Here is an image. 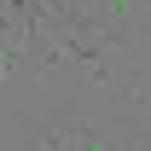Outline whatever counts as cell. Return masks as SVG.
Masks as SVG:
<instances>
[{"instance_id":"6da1fadb","label":"cell","mask_w":151,"mask_h":151,"mask_svg":"<svg viewBox=\"0 0 151 151\" xmlns=\"http://www.w3.org/2000/svg\"><path fill=\"white\" fill-rule=\"evenodd\" d=\"M87 116L76 111V105H52V111H23L18 116V139L23 151H76V134H81Z\"/></svg>"},{"instance_id":"7a4b0ae2","label":"cell","mask_w":151,"mask_h":151,"mask_svg":"<svg viewBox=\"0 0 151 151\" xmlns=\"http://www.w3.org/2000/svg\"><path fill=\"white\" fill-rule=\"evenodd\" d=\"M111 99H116V116H145V111H151V58H139V64H122V70H116Z\"/></svg>"}]
</instances>
